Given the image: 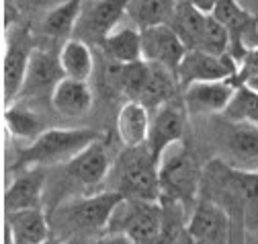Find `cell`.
<instances>
[{
    "instance_id": "6da1fadb",
    "label": "cell",
    "mask_w": 258,
    "mask_h": 244,
    "mask_svg": "<svg viewBox=\"0 0 258 244\" xmlns=\"http://www.w3.org/2000/svg\"><path fill=\"white\" fill-rule=\"evenodd\" d=\"M125 197L117 191H103L92 197L63 203L55 209L57 244H90L92 236L109 228L115 207Z\"/></svg>"
},
{
    "instance_id": "e0dca14e",
    "label": "cell",
    "mask_w": 258,
    "mask_h": 244,
    "mask_svg": "<svg viewBox=\"0 0 258 244\" xmlns=\"http://www.w3.org/2000/svg\"><path fill=\"white\" fill-rule=\"evenodd\" d=\"M9 244H45L49 242V222L41 209L7 213Z\"/></svg>"
},
{
    "instance_id": "5b68a950",
    "label": "cell",
    "mask_w": 258,
    "mask_h": 244,
    "mask_svg": "<svg viewBox=\"0 0 258 244\" xmlns=\"http://www.w3.org/2000/svg\"><path fill=\"white\" fill-rule=\"evenodd\" d=\"M164 209L160 201L123 199L111 216L107 232L125 234L134 244H156L162 232Z\"/></svg>"
},
{
    "instance_id": "8fae6325",
    "label": "cell",
    "mask_w": 258,
    "mask_h": 244,
    "mask_svg": "<svg viewBox=\"0 0 258 244\" xmlns=\"http://www.w3.org/2000/svg\"><path fill=\"white\" fill-rule=\"evenodd\" d=\"M186 45L178 37V33L166 23L142 29V57L144 62L158 64L176 74L182 57L186 55Z\"/></svg>"
},
{
    "instance_id": "ac0fdd59",
    "label": "cell",
    "mask_w": 258,
    "mask_h": 244,
    "mask_svg": "<svg viewBox=\"0 0 258 244\" xmlns=\"http://www.w3.org/2000/svg\"><path fill=\"white\" fill-rule=\"evenodd\" d=\"M178 86L180 84H178L174 72L158 66V64H150L148 62L146 78H144V84L140 88V95H138L136 101L142 103L144 107H148L150 111H156L164 103H170V101L176 99Z\"/></svg>"
},
{
    "instance_id": "9a60e30c",
    "label": "cell",
    "mask_w": 258,
    "mask_h": 244,
    "mask_svg": "<svg viewBox=\"0 0 258 244\" xmlns=\"http://www.w3.org/2000/svg\"><path fill=\"white\" fill-rule=\"evenodd\" d=\"M45 172L43 168H23V172L11 182L5 193V209L7 213L39 209L43 195Z\"/></svg>"
},
{
    "instance_id": "4fadbf2b",
    "label": "cell",
    "mask_w": 258,
    "mask_h": 244,
    "mask_svg": "<svg viewBox=\"0 0 258 244\" xmlns=\"http://www.w3.org/2000/svg\"><path fill=\"white\" fill-rule=\"evenodd\" d=\"M33 41L27 29H11L7 37V49H5V99L7 105H13L25 82V74L29 68V59L33 53Z\"/></svg>"
},
{
    "instance_id": "d4e9b609",
    "label": "cell",
    "mask_w": 258,
    "mask_h": 244,
    "mask_svg": "<svg viewBox=\"0 0 258 244\" xmlns=\"http://www.w3.org/2000/svg\"><path fill=\"white\" fill-rule=\"evenodd\" d=\"M57 55H59L63 76L72 78V80L88 82V78L92 76V70H94V59H92V51H90L88 43L72 37L68 41H63Z\"/></svg>"
},
{
    "instance_id": "ffe728a7",
    "label": "cell",
    "mask_w": 258,
    "mask_h": 244,
    "mask_svg": "<svg viewBox=\"0 0 258 244\" xmlns=\"http://www.w3.org/2000/svg\"><path fill=\"white\" fill-rule=\"evenodd\" d=\"M105 55L115 66L142 62V31L138 27H117L101 43Z\"/></svg>"
},
{
    "instance_id": "83f0119b",
    "label": "cell",
    "mask_w": 258,
    "mask_h": 244,
    "mask_svg": "<svg viewBox=\"0 0 258 244\" xmlns=\"http://www.w3.org/2000/svg\"><path fill=\"white\" fill-rule=\"evenodd\" d=\"M256 78H258V45L248 49L246 55L240 59L236 82L238 84H248L250 80H256Z\"/></svg>"
},
{
    "instance_id": "2e32d148",
    "label": "cell",
    "mask_w": 258,
    "mask_h": 244,
    "mask_svg": "<svg viewBox=\"0 0 258 244\" xmlns=\"http://www.w3.org/2000/svg\"><path fill=\"white\" fill-rule=\"evenodd\" d=\"M109 166H111L109 152L103 140H99L90 144L86 150H82L76 158H72L66 164V170H68V176H72L76 182L92 189L105 178V174L109 172Z\"/></svg>"
},
{
    "instance_id": "52a82bcc",
    "label": "cell",
    "mask_w": 258,
    "mask_h": 244,
    "mask_svg": "<svg viewBox=\"0 0 258 244\" xmlns=\"http://www.w3.org/2000/svg\"><path fill=\"white\" fill-rule=\"evenodd\" d=\"M129 0H82L80 17L74 29L76 39L84 43H103L119 27Z\"/></svg>"
},
{
    "instance_id": "4dcf8cb0",
    "label": "cell",
    "mask_w": 258,
    "mask_h": 244,
    "mask_svg": "<svg viewBox=\"0 0 258 244\" xmlns=\"http://www.w3.org/2000/svg\"><path fill=\"white\" fill-rule=\"evenodd\" d=\"M178 3H184V5H190V7H195L203 13H213L215 9V3L217 0H178Z\"/></svg>"
},
{
    "instance_id": "484cf974",
    "label": "cell",
    "mask_w": 258,
    "mask_h": 244,
    "mask_svg": "<svg viewBox=\"0 0 258 244\" xmlns=\"http://www.w3.org/2000/svg\"><path fill=\"white\" fill-rule=\"evenodd\" d=\"M80 9H82V0H68V3L59 5L57 9L49 11L41 21L43 35L51 39H66V41L72 39L70 35H74Z\"/></svg>"
},
{
    "instance_id": "ba28073f",
    "label": "cell",
    "mask_w": 258,
    "mask_h": 244,
    "mask_svg": "<svg viewBox=\"0 0 258 244\" xmlns=\"http://www.w3.org/2000/svg\"><path fill=\"white\" fill-rule=\"evenodd\" d=\"M238 74V62L230 55H215L201 49H188L176 70V80L182 88L195 82L230 80Z\"/></svg>"
},
{
    "instance_id": "30bf717a",
    "label": "cell",
    "mask_w": 258,
    "mask_h": 244,
    "mask_svg": "<svg viewBox=\"0 0 258 244\" xmlns=\"http://www.w3.org/2000/svg\"><path fill=\"white\" fill-rule=\"evenodd\" d=\"M63 78L66 76H63V70L59 64V55L35 47L33 53H31V59H29V68L25 74V82H23L19 99L21 101H33V99L49 97V101H51L55 86Z\"/></svg>"
},
{
    "instance_id": "3957f363",
    "label": "cell",
    "mask_w": 258,
    "mask_h": 244,
    "mask_svg": "<svg viewBox=\"0 0 258 244\" xmlns=\"http://www.w3.org/2000/svg\"><path fill=\"white\" fill-rule=\"evenodd\" d=\"M158 178H160V201L180 203L184 209L192 205L199 193L201 170L192 152L184 146V142L166 148L158 164Z\"/></svg>"
},
{
    "instance_id": "9c48e42d",
    "label": "cell",
    "mask_w": 258,
    "mask_h": 244,
    "mask_svg": "<svg viewBox=\"0 0 258 244\" xmlns=\"http://www.w3.org/2000/svg\"><path fill=\"white\" fill-rule=\"evenodd\" d=\"M186 109L184 105L174 99L170 103H164L152 111V124H150V134L146 146L150 148L154 160L160 164V158L170 148L172 144L182 142L184 136V126H186Z\"/></svg>"
},
{
    "instance_id": "f1b7e54d",
    "label": "cell",
    "mask_w": 258,
    "mask_h": 244,
    "mask_svg": "<svg viewBox=\"0 0 258 244\" xmlns=\"http://www.w3.org/2000/svg\"><path fill=\"white\" fill-rule=\"evenodd\" d=\"M21 7L27 9V11H41V13H49L53 9H57L59 5L68 3V0H19Z\"/></svg>"
},
{
    "instance_id": "603a6c76",
    "label": "cell",
    "mask_w": 258,
    "mask_h": 244,
    "mask_svg": "<svg viewBox=\"0 0 258 244\" xmlns=\"http://www.w3.org/2000/svg\"><path fill=\"white\" fill-rule=\"evenodd\" d=\"M176 5L178 0H129L125 17L142 31L148 27L170 23Z\"/></svg>"
},
{
    "instance_id": "d6a6232c",
    "label": "cell",
    "mask_w": 258,
    "mask_h": 244,
    "mask_svg": "<svg viewBox=\"0 0 258 244\" xmlns=\"http://www.w3.org/2000/svg\"><path fill=\"white\" fill-rule=\"evenodd\" d=\"M248 86H250L252 90H256V93H258V78H256V80H250V82H248Z\"/></svg>"
},
{
    "instance_id": "8992f818",
    "label": "cell",
    "mask_w": 258,
    "mask_h": 244,
    "mask_svg": "<svg viewBox=\"0 0 258 244\" xmlns=\"http://www.w3.org/2000/svg\"><path fill=\"white\" fill-rule=\"evenodd\" d=\"M215 144L221 164L238 172H258V128L223 117Z\"/></svg>"
},
{
    "instance_id": "7c38bea8",
    "label": "cell",
    "mask_w": 258,
    "mask_h": 244,
    "mask_svg": "<svg viewBox=\"0 0 258 244\" xmlns=\"http://www.w3.org/2000/svg\"><path fill=\"white\" fill-rule=\"evenodd\" d=\"M236 78L230 80H213V82H195L184 88L182 105L188 115H215L225 113L228 105L232 103L236 90Z\"/></svg>"
},
{
    "instance_id": "d6986e66",
    "label": "cell",
    "mask_w": 258,
    "mask_h": 244,
    "mask_svg": "<svg viewBox=\"0 0 258 244\" xmlns=\"http://www.w3.org/2000/svg\"><path fill=\"white\" fill-rule=\"evenodd\" d=\"M152 111L138 101H127L117 115V134L125 148H138L148 142Z\"/></svg>"
},
{
    "instance_id": "836d02e7",
    "label": "cell",
    "mask_w": 258,
    "mask_h": 244,
    "mask_svg": "<svg viewBox=\"0 0 258 244\" xmlns=\"http://www.w3.org/2000/svg\"><path fill=\"white\" fill-rule=\"evenodd\" d=\"M45 244H49V242H45Z\"/></svg>"
},
{
    "instance_id": "7a4b0ae2",
    "label": "cell",
    "mask_w": 258,
    "mask_h": 244,
    "mask_svg": "<svg viewBox=\"0 0 258 244\" xmlns=\"http://www.w3.org/2000/svg\"><path fill=\"white\" fill-rule=\"evenodd\" d=\"M99 140H103V134L90 128H53L21 152L19 166L45 168L51 164H68Z\"/></svg>"
},
{
    "instance_id": "4316f807",
    "label": "cell",
    "mask_w": 258,
    "mask_h": 244,
    "mask_svg": "<svg viewBox=\"0 0 258 244\" xmlns=\"http://www.w3.org/2000/svg\"><path fill=\"white\" fill-rule=\"evenodd\" d=\"M223 117L236 121V124H248L258 128V93L248 84H240Z\"/></svg>"
},
{
    "instance_id": "277c9868",
    "label": "cell",
    "mask_w": 258,
    "mask_h": 244,
    "mask_svg": "<svg viewBox=\"0 0 258 244\" xmlns=\"http://www.w3.org/2000/svg\"><path fill=\"white\" fill-rule=\"evenodd\" d=\"M125 199L160 201V178L158 162L154 160L150 148H125L115 164V189Z\"/></svg>"
},
{
    "instance_id": "5bb4252c",
    "label": "cell",
    "mask_w": 258,
    "mask_h": 244,
    "mask_svg": "<svg viewBox=\"0 0 258 244\" xmlns=\"http://www.w3.org/2000/svg\"><path fill=\"white\" fill-rule=\"evenodd\" d=\"M186 232L195 244H230V218L215 201H201L190 211Z\"/></svg>"
},
{
    "instance_id": "cb8c5ba5",
    "label": "cell",
    "mask_w": 258,
    "mask_h": 244,
    "mask_svg": "<svg viewBox=\"0 0 258 244\" xmlns=\"http://www.w3.org/2000/svg\"><path fill=\"white\" fill-rule=\"evenodd\" d=\"M5 124L9 128V134L15 140L25 142V146H31L37 138H41L47 132L45 126H43V119L37 117L23 103H13V105L7 107Z\"/></svg>"
},
{
    "instance_id": "1f68e13d",
    "label": "cell",
    "mask_w": 258,
    "mask_h": 244,
    "mask_svg": "<svg viewBox=\"0 0 258 244\" xmlns=\"http://www.w3.org/2000/svg\"><path fill=\"white\" fill-rule=\"evenodd\" d=\"M176 244H195V242H192V238H190V236H188V232L184 230V232H182V236L178 238V242H176Z\"/></svg>"
},
{
    "instance_id": "7402d4cb",
    "label": "cell",
    "mask_w": 258,
    "mask_h": 244,
    "mask_svg": "<svg viewBox=\"0 0 258 244\" xmlns=\"http://www.w3.org/2000/svg\"><path fill=\"white\" fill-rule=\"evenodd\" d=\"M207 17L209 13H203L190 5L178 3L168 25L178 33L186 49H201L205 29H207Z\"/></svg>"
},
{
    "instance_id": "44dd1931",
    "label": "cell",
    "mask_w": 258,
    "mask_h": 244,
    "mask_svg": "<svg viewBox=\"0 0 258 244\" xmlns=\"http://www.w3.org/2000/svg\"><path fill=\"white\" fill-rule=\"evenodd\" d=\"M92 105V90L88 82L63 78L51 95V107L63 117H82Z\"/></svg>"
},
{
    "instance_id": "f546056e",
    "label": "cell",
    "mask_w": 258,
    "mask_h": 244,
    "mask_svg": "<svg viewBox=\"0 0 258 244\" xmlns=\"http://www.w3.org/2000/svg\"><path fill=\"white\" fill-rule=\"evenodd\" d=\"M90 244H134L132 238H127L125 234H115V232H107V236L96 238Z\"/></svg>"
}]
</instances>
